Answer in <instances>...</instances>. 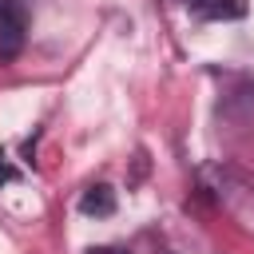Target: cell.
Instances as JSON below:
<instances>
[{
  "instance_id": "1",
  "label": "cell",
  "mask_w": 254,
  "mask_h": 254,
  "mask_svg": "<svg viewBox=\"0 0 254 254\" xmlns=\"http://www.w3.org/2000/svg\"><path fill=\"white\" fill-rule=\"evenodd\" d=\"M24 28H28V16L16 0H0V64H8L12 56H20L24 48Z\"/></svg>"
},
{
  "instance_id": "2",
  "label": "cell",
  "mask_w": 254,
  "mask_h": 254,
  "mask_svg": "<svg viewBox=\"0 0 254 254\" xmlns=\"http://www.w3.org/2000/svg\"><path fill=\"white\" fill-rule=\"evenodd\" d=\"M79 210L87 214V218H107V214H115V190L111 187H87L83 190V198H79Z\"/></svg>"
},
{
  "instance_id": "3",
  "label": "cell",
  "mask_w": 254,
  "mask_h": 254,
  "mask_svg": "<svg viewBox=\"0 0 254 254\" xmlns=\"http://www.w3.org/2000/svg\"><path fill=\"white\" fill-rule=\"evenodd\" d=\"M194 12L202 20H238L246 16V0H194Z\"/></svg>"
},
{
  "instance_id": "4",
  "label": "cell",
  "mask_w": 254,
  "mask_h": 254,
  "mask_svg": "<svg viewBox=\"0 0 254 254\" xmlns=\"http://www.w3.org/2000/svg\"><path fill=\"white\" fill-rule=\"evenodd\" d=\"M8 179H12V167H8V163H4V155H0V187H4Z\"/></svg>"
},
{
  "instance_id": "5",
  "label": "cell",
  "mask_w": 254,
  "mask_h": 254,
  "mask_svg": "<svg viewBox=\"0 0 254 254\" xmlns=\"http://www.w3.org/2000/svg\"><path fill=\"white\" fill-rule=\"evenodd\" d=\"M87 254H123V250H115V246H91Z\"/></svg>"
},
{
  "instance_id": "6",
  "label": "cell",
  "mask_w": 254,
  "mask_h": 254,
  "mask_svg": "<svg viewBox=\"0 0 254 254\" xmlns=\"http://www.w3.org/2000/svg\"><path fill=\"white\" fill-rule=\"evenodd\" d=\"M190 4H194V0H190Z\"/></svg>"
}]
</instances>
